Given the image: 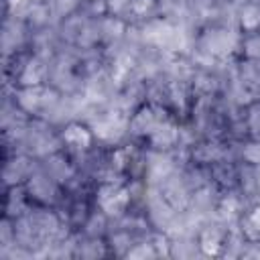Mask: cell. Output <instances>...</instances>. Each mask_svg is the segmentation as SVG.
Returning a JSON list of instances; mask_svg holds the SVG:
<instances>
[{"mask_svg": "<svg viewBox=\"0 0 260 260\" xmlns=\"http://www.w3.org/2000/svg\"><path fill=\"white\" fill-rule=\"evenodd\" d=\"M236 236H238L236 225L215 217L213 221H205L199 225V230L193 234V242L199 254L203 256H225Z\"/></svg>", "mask_w": 260, "mask_h": 260, "instance_id": "obj_1", "label": "cell"}, {"mask_svg": "<svg viewBox=\"0 0 260 260\" xmlns=\"http://www.w3.org/2000/svg\"><path fill=\"white\" fill-rule=\"evenodd\" d=\"M59 140L61 146L71 152L73 156H81L91 152L93 148L100 146L98 136L93 132V128L89 126L87 120H79V118H69L67 122L59 124Z\"/></svg>", "mask_w": 260, "mask_h": 260, "instance_id": "obj_2", "label": "cell"}, {"mask_svg": "<svg viewBox=\"0 0 260 260\" xmlns=\"http://www.w3.org/2000/svg\"><path fill=\"white\" fill-rule=\"evenodd\" d=\"M236 230L244 242H260V199L250 201L236 221Z\"/></svg>", "mask_w": 260, "mask_h": 260, "instance_id": "obj_3", "label": "cell"}, {"mask_svg": "<svg viewBox=\"0 0 260 260\" xmlns=\"http://www.w3.org/2000/svg\"><path fill=\"white\" fill-rule=\"evenodd\" d=\"M240 32L260 30V0H240L236 10V22Z\"/></svg>", "mask_w": 260, "mask_h": 260, "instance_id": "obj_4", "label": "cell"}, {"mask_svg": "<svg viewBox=\"0 0 260 260\" xmlns=\"http://www.w3.org/2000/svg\"><path fill=\"white\" fill-rule=\"evenodd\" d=\"M234 158L244 167L260 169V140L242 138L234 142Z\"/></svg>", "mask_w": 260, "mask_h": 260, "instance_id": "obj_5", "label": "cell"}, {"mask_svg": "<svg viewBox=\"0 0 260 260\" xmlns=\"http://www.w3.org/2000/svg\"><path fill=\"white\" fill-rule=\"evenodd\" d=\"M240 120H242L246 138L260 140V100L258 98L240 106Z\"/></svg>", "mask_w": 260, "mask_h": 260, "instance_id": "obj_6", "label": "cell"}, {"mask_svg": "<svg viewBox=\"0 0 260 260\" xmlns=\"http://www.w3.org/2000/svg\"><path fill=\"white\" fill-rule=\"evenodd\" d=\"M236 59L260 63V30L258 32H242Z\"/></svg>", "mask_w": 260, "mask_h": 260, "instance_id": "obj_7", "label": "cell"}, {"mask_svg": "<svg viewBox=\"0 0 260 260\" xmlns=\"http://www.w3.org/2000/svg\"><path fill=\"white\" fill-rule=\"evenodd\" d=\"M132 0H104V12L106 16H116L128 20Z\"/></svg>", "mask_w": 260, "mask_h": 260, "instance_id": "obj_8", "label": "cell"}, {"mask_svg": "<svg viewBox=\"0 0 260 260\" xmlns=\"http://www.w3.org/2000/svg\"><path fill=\"white\" fill-rule=\"evenodd\" d=\"M32 0H4V12H6V16L10 14V12H22L28 4H30Z\"/></svg>", "mask_w": 260, "mask_h": 260, "instance_id": "obj_9", "label": "cell"}]
</instances>
